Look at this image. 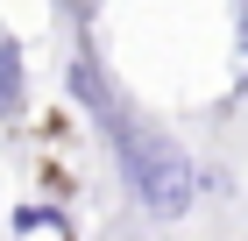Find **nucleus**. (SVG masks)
<instances>
[{
	"mask_svg": "<svg viewBox=\"0 0 248 241\" xmlns=\"http://www.w3.org/2000/svg\"><path fill=\"white\" fill-rule=\"evenodd\" d=\"M21 99H29V71H21V43L0 36V121H15Z\"/></svg>",
	"mask_w": 248,
	"mask_h": 241,
	"instance_id": "obj_3",
	"label": "nucleus"
},
{
	"mask_svg": "<svg viewBox=\"0 0 248 241\" xmlns=\"http://www.w3.org/2000/svg\"><path fill=\"white\" fill-rule=\"evenodd\" d=\"M234 15H241V57H248V0H234Z\"/></svg>",
	"mask_w": 248,
	"mask_h": 241,
	"instance_id": "obj_5",
	"label": "nucleus"
},
{
	"mask_svg": "<svg viewBox=\"0 0 248 241\" xmlns=\"http://www.w3.org/2000/svg\"><path fill=\"white\" fill-rule=\"evenodd\" d=\"M15 234H71V220H64L57 206H15Z\"/></svg>",
	"mask_w": 248,
	"mask_h": 241,
	"instance_id": "obj_4",
	"label": "nucleus"
},
{
	"mask_svg": "<svg viewBox=\"0 0 248 241\" xmlns=\"http://www.w3.org/2000/svg\"><path fill=\"white\" fill-rule=\"evenodd\" d=\"M71 93H78V107H93L107 128L128 113V107L114 99V85H107V71H99V57H78V64H71Z\"/></svg>",
	"mask_w": 248,
	"mask_h": 241,
	"instance_id": "obj_2",
	"label": "nucleus"
},
{
	"mask_svg": "<svg viewBox=\"0 0 248 241\" xmlns=\"http://www.w3.org/2000/svg\"><path fill=\"white\" fill-rule=\"evenodd\" d=\"M107 135H114V156H121V170H128V192L149 206V213H185V206L199 199V170H191V156L163 128H142V121L121 113Z\"/></svg>",
	"mask_w": 248,
	"mask_h": 241,
	"instance_id": "obj_1",
	"label": "nucleus"
}]
</instances>
